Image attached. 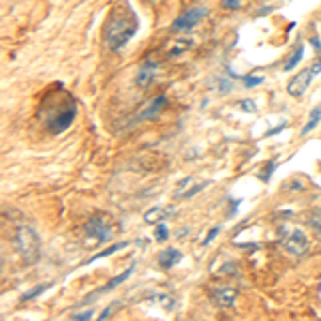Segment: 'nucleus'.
I'll use <instances>...</instances> for the list:
<instances>
[{
	"instance_id": "nucleus-1",
	"label": "nucleus",
	"mask_w": 321,
	"mask_h": 321,
	"mask_svg": "<svg viewBox=\"0 0 321 321\" xmlns=\"http://www.w3.org/2000/svg\"><path fill=\"white\" fill-rule=\"evenodd\" d=\"M137 17L133 15L131 9H122V11H112V17L105 26V41L107 45L118 51L128 43L137 32Z\"/></svg>"
},
{
	"instance_id": "nucleus-2",
	"label": "nucleus",
	"mask_w": 321,
	"mask_h": 321,
	"mask_svg": "<svg viewBox=\"0 0 321 321\" xmlns=\"http://www.w3.org/2000/svg\"><path fill=\"white\" fill-rule=\"evenodd\" d=\"M15 251L19 253V257L26 263H34L41 255V240L39 234L32 229L30 225H19L15 229V238H13Z\"/></svg>"
},
{
	"instance_id": "nucleus-3",
	"label": "nucleus",
	"mask_w": 321,
	"mask_h": 321,
	"mask_svg": "<svg viewBox=\"0 0 321 321\" xmlns=\"http://www.w3.org/2000/svg\"><path fill=\"white\" fill-rule=\"evenodd\" d=\"M84 231H86L88 238L96 240L99 244H105V242H110L113 238V225L105 214L90 216V219L86 221V225H84Z\"/></svg>"
},
{
	"instance_id": "nucleus-4",
	"label": "nucleus",
	"mask_w": 321,
	"mask_h": 321,
	"mask_svg": "<svg viewBox=\"0 0 321 321\" xmlns=\"http://www.w3.org/2000/svg\"><path fill=\"white\" fill-rule=\"evenodd\" d=\"M75 116H77V105L71 101L66 107L54 110V113H45L43 118H45V127H48L51 133H62L73 124Z\"/></svg>"
},
{
	"instance_id": "nucleus-5",
	"label": "nucleus",
	"mask_w": 321,
	"mask_h": 321,
	"mask_svg": "<svg viewBox=\"0 0 321 321\" xmlns=\"http://www.w3.org/2000/svg\"><path fill=\"white\" fill-rule=\"evenodd\" d=\"M206 9L204 7H193V9H186V11L182 15H178V17L174 19V24H172V30L174 32H182V30H191V28H195L201 19L206 17Z\"/></svg>"
},
{
	"instance_id": "nucleus-6",
	"label": "nucleus",
	"mask_w": 321,
	"mask_h": 321,
	"mask_svg": "<svg viewBox=\"0 0 321 321\" xmlns=\"http://www.w3.org/2000/svg\"><path fill=\"white\" fill-rule=\"evenodd\" d=\"M283 248L291 255H306V251L310 248L308 236L302 229H293L291 234H287V238L283 240Z\"/></svg>"
},
{
	"instance_id": "nucleus-7",
	"label": "nucleus",
	"mask_w": 321,
	"mask_h": 321,
	"mask_svg": "<svg viewBox=\"0 0 321 321\" xmlns=\"http://www.w3.org/2000/svg\"><path fill=\"white\" fill-rule=\"evenodd\" d=\"M313 75H315V69H306V71H300L298 75H293L291 80H289L287 84V92L291 96H296V99H300V96L304 95V92L308 90L310 81H313Z\"/></svg>"
},
{
	"instance_id": "nucleus-8",
	"label": "nucleus",
	"mask_w": 321,
	"mask_h": 321,
	"mask_svg": "<svg viewBox=\"0 0 321 321\" xmlns=\"http://www.w3.org/2000/svg\"><path fill=\"white\" fill-rule=\"evenodd\" d=\"M157 71H159V64L154 60H144V64L139 66V71H137V86H148L150 81L154 80V75H157Z\"/></svg>"
},
{
	"instance_id": "nucleus-9",
	"label": "nucleus",
	"mask_w": 321,
	"mask_h": 321,
	"mask_svg": "<svg viewBox=\"0 0 321 321\" xmlns=\"http://www.w3.org/2000/svg\"><path fill=\"white\" fill-rule=\"evenodd\" d=\"M165 103H167V96H165V95L154 96V99L150 101V105L137 116V120H154V118H157L159 113H160V110L165 107Z\"/></svg>"
},
{
	"instance_id": "nucleus-10",
	"label": "nucleus",
	"mask_w": 321,
	"mask_h": 321,
	"mask_svg": "<svg viewBox=\"0 0 321 321\" xmlns=\"http://www.w3.org/2000/svg\"><path fill=\"white\" fill-rule=\"evenodd\" d=\"M236 298H238V291L234 287H219L214 291V302H216V306H221V308L234 306Z\"/></svg>"
},
{
	"instance_id": "nucleus-11",
	"label": "nucleus",
	"mask_w": 321,
	"mask_h": 321,
	"mask_svg": "<svg viewBox=\"0 0 321 321\" xmlns=\"http://www.w3.org/2000/svg\"><path fill=\"white\" fill-rule=\"evenodd\" d=\"M180 259H182V253L180 251H176V248H165L159 257V263H160V268H174Z\"/></svg>"
},
{
	"instance_id": "nucleus-12",
	"label": "nucleus",
	"mask_w": 321,
	"mask_h": 321,
	"mask_svg": "<svg viewBox=\"0 0 321 321\" xmlns=\"http://www.w3.org/2000/svg\"><path fill=\"white\" fill-rule=\"evenodd\" d=\"M321 122V107H315L313 112H310V118H308V122H306V127L300 131V135H308L310 131H313L315 127Z\"/></svg>"
},
{
	"instance_id": "nucleus-13",
	"label": "nucleus",
	"mask_w": 321,
	"mask_h": 321,
	"mask_svg": "<svg viewBox=\"0 0 321 321\" xmlns=\"http://www.w3.org/2000/svg\"><path fill=\"white\" fill-rule=\"evenodd\" d=\"M124 246H128V242H116V244H112L110 248H105V251H101V253H96L95 257H90L86 263H92V261H96V259H103V257H110V255H113L116 251H120V248H124Z\"/></svg>"
},
{
	"instance_id": "nucleus-14",
	"label": "nucleus",
	"mask_w": 321,
	"mask_h": 321,
	"mask_svg": "<svg viewBox=\"0 0 321 321\" xmlns=\"http://www.w3.org/2000/svg\"><path fill=\"white\" fill-rule=\"evenodd\" d=\"M133 270H135V268H133V266H131V268H127V270H124L122 274H118V276H113V278H112V281H110V283H107V285H105V287H103V289H101V291H110V289H113V287H118V285H120V283H124V281H127V278H128V276H131V274H133Z\"/></svg>"
},
{
	"instance_id": "nucleus-15",
	"label": "nucleus",
	"mask_w": 321,
	"mask_h": 321,
	"mask_svg": "<svg viewBox=\"0 0 321 321\" xmlns=\"http://www.w3.org/2000/svg\"><path fill=\"white\" fill-rule=\"evenodd\" d=\"M302 56H304V45L300 43L298 48H296V51H293V54L289 56V60L285 62V71H291V69H296V66H298V62L302 60Z\"/></svg>"
},
{
	"instance_id": "nucleus-16",
	"label": "nucleus",
	"mask_w": 321,
	"mask_h": 321,
	"mask_svg": "<svg viewBox=\"0 0 321 321\" xmlns=\"http://www.w3.org/2000/svg\"><path fill=\"white\" fill-rule=\"evenodd\" d=\"M165 214H167V210H165L163 206H157V208L148 210V212H146V216H144V219H146V223H150V225H154V223H159V221L163 219Z\"/></svg>"
},
{
	"instance_id": "nucleus-17",
	"label": "nucleus",
	"mask_w": 321,
	"mask_h": 321,
	"mask_svg": "<svg viewBox=\"0 0 321 321\" xmlns=\"http://www.w3.org/2000/svg\"><path fill=\"white\" fill-rule=\"evenodd\" d=\"M191 43H193V41H191V39H180L178 43H174V48L169 49V56H172V58H176V56L184 54V51L191 48Z\"/></svg>"
},
{
	"instance_id": "nucleus-18",
	"label": "nucleus",
	"mask_w": 321,
	"mask_h": 321,
	"mask_svg": "<svg viewBox=\"0 0 321 321\" xmlns=\"http://www.w3.org/2000/svg\"><path fill=\"white\" fill-rule=\"evenodd\" d=\"M51 287V285L49 283H43V285H37V287H34V289H30V291L28 293H24V302H28V300H32V298H37V296H41V293H43V291H48V289Z\"/></svg>"
},
{
	"instance_id": "nucleus-19",
	"label": "nucleus",
	"mask_w": 321,
	"mask_h": 321,
	"mask_svg": "<svg viewBox=\"0 0 321 321\" xmlns=\"http://www.w3.org/2000/svg\"><path fill=\"white\" fill-rule=\"evenodd\" d=\"M206 186H208V182H201V184H195V186H191L186 193H180V199H189V197H193V195H197L199 191H204Z\"/></svg>"
},
{
	"instance_id": "nucleus-20",
	"label": "nucleus",
	"mask_w": 321,
	"mask_h": 321,
	"mask_svg": "<svg viewBox=\"0 0 321 321\" xmlns=\"http://www.w3.org/2000/svg\"><path fill=\"white\" fill-rule=\"evenodd\" d=\"M263 80H266V77H261V75H248V77H244V86H246V88L261 86Z\"/></svg>"
},
{
	"instance_id": "nucleus-21",
	"label": "nucleus",
	"mask_w": 321,
	"mask_h": 321,
	"mask_svg": "<svg viewBox=\"0 0 321 321\" xmlns=\"http://www.w3.org/2000/svg\"><path fill=\"white\" fill-rule=\"evenodd\" d=\"M221 7L227 11H238L242 7V0H221Z\"/></svg>"
},
{
	"instance_id": "nucleus-22",
	"label": "nucleus",
	"mask_w": 321,
	"mask_h": 321,
	"mask_svg": "<svg viewBox=\"0 0 321 321\" xmlns=\"http://www.w3.org/2000/svg\"><path fill=\"white\" fill-rule=\"evenodd\" d=\"M169 238V229L165 225H159L157 227V231H154V240H159V242H165Z\"/></svg>"
},
{
	"instance_id": "nucleus-23",
	"label": "nucleus",
	"mask_w": 321,
	"mask_h": 321,
	"mask_svg": "<svg viewBox=\"0 0 321 321\" xmlns=\"http://www.w3.org/2000/svg\"><path fill=\"white\" fill-rule=\"evenodd\" d=\"M216 234H219V227H214V229H210V231H208V236H206V240H204V246H206V244H210V242H212V240H214V238H216Z\"/></svg>"
},
{
	"instance_id": "nucleus-24",
	"label": "nucleus",
	"mask_w": 321,
	"mask_h": 321,
	"mask_svg": "<svg viewBox=\"0 0 321 321\" xmlns=\"http://www.w3.org/2000/svg\"><path fill=\"white\" fill-rule=\"evenodd\" d=\"M274 169H276V160H270V167H268V172H263L261 178H263V180H268V178H270V174L274 172Z\"/></svg>"
},
{
	"instance_id": "nucleus-25",
	"label": "nucleus",
	"mask_w": 321,
	"mask_h": 321,
	"mask_svg": "<svg viewBox=\"0 0 321 321\" xmlns=\"http://www.w3.org/2000/svg\"><path fill=\"white\" fill-rule=\"evenodd\" d=\"M283 128H287V122H283L281 127H276V128H272V131H268V133H266V137H270V135H276V133H281Z\"/></svg>"
},
{
	"instance_id": "nucleus-26",
	"label": "nucleus",
	"mask_w": 321,
	"mask_h": 321,
	"mask_svg": "<svg viewBox=\"0 0 321 321\" xmlns=\"http://www.w3.org/2000/svg\"><path fill=\"white\" fill-rule=\"evenodd\" d=\"M92 315H95L92 310H84V313H77V315H75V319H81V321H84V319H90Z\"/></svg>"
},
{
	"instance_id": "nucleus-27",
	"label": "nucleus",
	"mask_w": 321,
	"mask_h": 321,
	"mask_svg": "<svg viewBox=\"0 0 321 321\" xmlns=\"http://www.w3.org/2000/svg\"><path fill=\"white\" fill-rule=\"evenodd\" d=\"M240 107H242V110H246V112H255V105H253L251 101H242Z\"/></svg>"
},
{
	"instance_id": "nucleus-28",
	"label": "nucleus",
	"mask_w": 321,
	"mask_h": 321,
	"mask_svg": "<svg viewBox=\"0 0 321 321\" xmlns=\"http://www.w3.org/2000/svg\"><path fill=\"white\" fill-rule=\"evenodd\" d=\"M112 313H113V306H107V308H105V310H103V313L99 315V319H107Z\"/></svg>"
},
{
	"instance_id": "nucleus-29",
	"label": "nucleus",
	"mask_w": 321,
	"mask_h": 321,
	"mask_svg": "<svg viewBox=\"0 0 321 321\" xmlns=\"http://www.w3.org/2000/svg\"><path fill=\"white\" fill-rule=\"evenodd\" d=\"M148 2H157V0H148Z\"/></svg>"
}]
</instances>
